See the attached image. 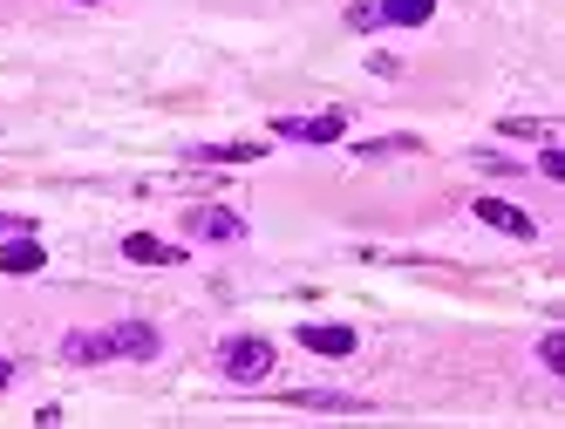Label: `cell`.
Segmentation results:
<instances>
[{"label":"cell","instance_id":"6da1fadb","mask_svg":"<svg viewBox=\"0 0 565 429\" xmlns=\"http://www.w3.org/2000/svg\"><path fill=\"white\" fill-rule=\"evenodd\" d=\"M218 368H225L232 382H266V375H273V341H266V334H232V341L218 347Z\"/></svg>","mask_w":565,"mask_h":429},{"label":"cell","instance_id":"7a4b0ae2","mask_svg":"<svg viewBox=\"0 0 565 429\" xmlns=\"http://www.w3.org/2000/svg\"><path fill=\"white\" fill-rule=\"evenodd\" d=\"M273 130L294 137V143H334V137H348V116H341V109H334V116H279Z\"/></svg>","mask_w":565,"mask_h":429},{"label":"cell","instance_id":"3957f363","mask_svg":"<svg viewBox=\"0 0 565 429\" xmlns=\"http://www.w3.org/2000/svg\"><path fill=\"white\" fill-rule=\"evenodd\" d=\"M157 347H164V341H157V334H150L143 321H124V328H109V355H130V362H150Z\"/></svg>","mask_w":565,"mask_h":429},{"label":"cell","instance_id":"277c9868","mask_svg":"<svg viewBox=\"0 0 565 429\" xmlns=\"http://www.w3.org/2000/svg\"><path fill=\"white\" fill-rule=\"evenodd\" d=\"M42 266H49L42 239H28V232H14V239H0V272H42Z\"/></svg>","mask_w":565,"mask_h":429},{"label":"cell","instance_id":"5b68a950","mask_svg":"<svg viewBox=\"0 0 565 429\" xmlns=\"http://www.w3.org/2000/svg\"><path fill=\"white\" fill-rule=\"evenodd\" d=\"M477 218L483 225H498V232H511V239H532V212H518V205H504V199H477Z\"/></svg>","mask_w":565,"mask_h":429},{"label":"cell","instance_id":"8992f818","mask_svg":"<svg viewBox=\"0 0 565 429\" xmlns=\"http://www.w3.org/2000/svg\"><path fill=\"white\" fill-rule=\"evenodd\" d=\"M62 362H75V368L116 362V355H109V334H68V341H62Z\"/></svg>","mask_w":565,"mask_h":429},{"label":"cell","instance_id":"52a82bcc","mask_svg":"<svg viewBox=\"0 0 565 429\" xmlns=\"http://www.w3.org/2000/svg\"><path fill=\"white\" fill-rule=\"evenodd\" d=\"M253 158H266V143H205L184 164H253Z\"/></svg>","mask_w":565,"mask_h":429},{"label":"cell","instance_id":"ba28073f","mask_svg":"<svg viewBox=\"0 0 565 429\" xmlns=\"http://www.w3.org/2000/svg\"><path fill=\"white\" fill-rule=\"evenodd\" d=\"M300 347H313V355H354V328H300Z\"/></svg>","mask_w":565,"mask_h":429},{"label":"cell","instance_id":"9c48e42d","mask_svg":"<svg viewBox=\"0 0 565 429\" xmlns=\"http://www.w3.org/2000/svg\"><path fill=\"white\" fill-rule=\"evenodd\" d=\"M382 8V21H395V28H423L429 14H436V0H375Z\"/></svg>","mask_w":565,"mask_h":429},{"label":"cell","instance_id":"30bf717a","mask_svg":"<svg viewBox=\"0 0 565 429\" xmlns=\"http://www.w3.org/2000/svg\"><path fill=\"white\" fill-rule=\"evenodd\" d=\"M191 225H198V239H238V232H246V225H238V212H191Z\"/></svg>","mask_w":565,"mask_h":429},{"label":"cell","instance_id":"8fae6325","mask_svg":"<svg viewBox=\"0 0 565 429\" xmlns=\"http://www.w3.org/2000/svg\"><path fill=\"white\" fill-rule=\"evenodd\" d=\"M124 253H130L137 266H171V259H178L164 239H150V232H130V239H124Z\"/></svg>","mask_w":565,"mask_h":429},{"label":"cell","instance_id":"7c38bea8","mask_svg":"<svg viewBox=\"0 0 565 429\" xmlns=\"http://www.w3.org/2000/svg\"><path fill=\"white\" fill-rule=\"evenodd\" d=\"M348 28H354V34H375V28H382V8H375V0H354V8H348Z\"/></svg>","mask_w":565,"mask_h":429},{"label":"cell","instance_id":"4fadbf2b","mask_svg":"<svg viewBox=\"0 0 565 429\" xmlns=\"http://www.w3.org/2000/svg\"><path fill=\"white\" fill-rule=\"evenodd\" d=\"M539 362H545V368H565V334H545V341H539Z\"/></svg>","mask_w":565,"mask_h":429},{"label":"cell","instance_id":"5bb4252c","mask_svg":"<svg viewBox=\"0 0 565 429\" xmlns=\"http://www.w3.org/2000/svg\"><path fill=\"white\" fill-rule=\"evenodd\" d=\"M539 178H558V184H565V158H558V150H552V143L539 150Z\"/></svg>","mask_w":565,"mask_h":429},{"label":"cell","instance_id":"9a60e30c","mask_svg":"<svg viewBox=\"0 0 565 429\" xmlns=\"http://www.w3.org/2000/svg\"><path fill=\"white\" fill-rule=\"evenodd\" d=\"M8 382H14V362H8V355H0V388H8Z\"/></svg>","mask_w":565,"mask_h":429},{"label":"cell","instance_id":"2e32d148","mask_svg":"<svg viewBox=\"0 0 565 429\" xmlns=\"http://www.w3.org/2000/svg\"><path fill=\"white\" fill-rule=\"evenodd\" d=\"M83 8H103V0H83Z\"/></svg>","mask_w":565,"mask_h":429}]
</instances>
